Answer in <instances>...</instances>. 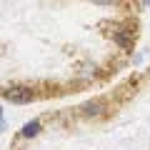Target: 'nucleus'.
Here are the masks:
<instances>
[{
	"label": "nucleus",
	"instance_id": "f257e3e1",
	"mask_svg": "<svg viewBox=\"0 0 150 150\" xmlns=\"http://www.w3.org/2000/svg\"><path fill=\"white\" fill-rule=\"evenodd\" d=\"M3 98L13 105H28V103L35 100V90L30 85H10L3 90Z\"/></svg>",
	"mask_w": 150,
	"mask_h": 150
},
{
	"label": "nucleus",
	"instance_id": "f03ea898",
	"mask_svg": "<svg viewBox=\"0 0 150 150\" xmlns=\"http://www.w3.org/2000/svg\"><path fill=\"white\" fill-rule=\"evenodd\" d=\"M110 38L123 50H130V45H133V33H130V28H115V30L110 33Z\"/></svg>",
	"mask_w": 150,
	"mask_h": 150
},
{
	"label": "nucleus",
	"instance_id": "7ed1b4c3",
	"mask_svg": "<svg viewBox=\"0 0 150 150\" xmlns=\"http://www.w3.org/2000/svg\"><path fill=\"white\" fill-rule=\"evenodd\" d=\"M40 130H43V123H40V120L38 118H33V120H28L25 125H23V130H20V138H38V135H40Z\"/></svg>",
	"mask_w": 150,
	"mask_h": 150
},
{
	"label": "nucleus",
	"instance_id": "20e7f679",
	"mask_svg": "<svg viewBox=\"0 0 150 150\" xmlns=\"http://www.w3.org/2000/svg\"><path fill=\"white\" fill-rule=\"evenodd\" d=\"M103 112H105V103L103 100H88L83 105V115H88V118H98Z\"/></svg>",
	"mask_w": 150,
	"mask_h": 150
},
{
	"label": "nucleus",
	"instance_id": "39448f33",
	"mask_svg": "<svg viewBox=\"0 0 150 150\" xmlns=\"http://www.w3.org/2000/svg\"><path fill=\"white\" fill-rule=\"evenodd\" d=\"M90 3H95V5H115L118 0H90Z\"/></svg>",
	"mask_w": 150,
	"mask_h": 150
},
{
	"label": "nucleus",
	"instance_id": "423d86ee",
	"mask_svg": "<svg viewBox=\"0 0 150 150\" xmlns=\"http://www.w3.org/2000/svg\"><path fill=\"white\" fill-rule=\"evenodd\" d=\"M3 130H5V110L0 108V133H3Z\"/></svg>",
	"mask_w": 150,
	"mask_h": 150
},
{
	"label": "nucleus",
	"instance_id": "0eeeda50",
	"mask_svg": "<svg viewBox=\"0 0 150 150\" xmlns=\"http://www.w3.org/2000/svg\"><path fill=\"white\" fill-rule=\"evenodd\" d=\"M143 3H145V8H150V0H143Z\"/></svg>",
	"mask_w": 150,
	"mask_h": 150
}]
</instances>
